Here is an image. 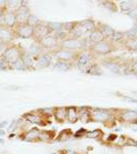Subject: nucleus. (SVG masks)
Segmentation results:
<instances>
[{"mask_svg": "<svg viewBox=\"0 0 137 154\" xmlns=\"http://www.w3.org/2000/svg\"><path fill=\"white\" fill-rule=\"evenodd\" d=\"M25 53H26V51H25L21 45H17V44H9L2 56H3L5 61L9 64V66H10L11 64L19 61Z\"/></svg>", "mask_w": 137, "mask_h": 154, "instance_id": "f257e3e1", "label": "nucleus"}, {"mask_svg": "<svg viewBox=\"0 0 137 154\" xmlns=\"http://www.w3.org/2000/svg\"><path fill=\"white\" fill-rule=\"evenodd\" d=\"M14 32H16V37H19V38H32L33 37V33H34V28L27 24H21V25H16L14 27Z\"/></svg>", "mask_w": 137, "mask_h": 154, "instance_id": "f03ea898", "label": "nucleus"}, {"mask_svg": "<svg viewBox=\"0 0 137 154\" xmlns=\"http://www.w3.org/2000/svg\"><path fill=\"white\" fill-rule=\"evenodd\" d=\"M16 38L14 29L7 28V27L0 25V41L6 44H11V42Z\"/></svg>", "mask_w": 137, "mask_h": 154, "instance_id": "7ed1b4c3", "label": "nucleus"}, {"mask_svg": "<svg viewBox=\"0 0 137 154\" xmlns=\"http://www.w3.org/2000/svg\"><path fill=\"white\" fill-rule=\"evenodd\" d=\"M50 29L48 28L47 25L44 24H38L34 27V33L33 38H35V41H40L41 39L45 38L46 36L50 35Z\"/></svg>", "mask_w": 137, "mask_h": 154, "instance_id": "20e7f679", "label": "nucleus"}, {"mask_svg": "<svg viewBox=\"0 0 137 154\" xmlns=\"http://www.w3.org/2000/svg\"><path fill=\"white\" fill-rule=\"evenodd\" d=\"M1 22H2V25H3V26L7 27V28L13 29L17 25L16 17L14 11H7L6 14L1 18Z\"/></svg>", "mask_w": 137, "mask_h": 154, "instance_id": "39448f33", "label": "nucleus"}, {"mask_svg": "<svg viewBox=\"0 0 137 154\" xmlns=\"http://www.w3.org/2000/svg\"><path fill=\"white\" fill-rule=\"evenodd\" d=\"M26 4V3H25ZM22 5L19 8H17L14 14H16V21H17V25H21V24H26V21L28 19V17L30 16V11L28 8L27 5Z\"/></svg>", "mask_w": 137, "mask_h": 154, "instance_id": "423d86ee", "label": "nucleus"}, {"mask_svg": "<svg viewBox=\"0 0 137 154\" xmlns=\"http://www.w3.org/2000/svg\"><path fill=\"white\" fill-rule=\"evenodd\" d=\"M61 48H63V49H67V51H72V49L82 48V43L80 40L75 39V38L64 39V40L61 42Z\"/></svg>", "mask_w": 137, "mask_h": 154, "instance_id": "0eeeda50", "label": "nucleus"}, {"mask_svg": "<svg viewBox=\"0 0 137 154\" xmlns=\"http://www.w3.org/2000/svg\"><path fill=\"white\" fill-rule=\"evenodd\" d=\"M38 42L40 43L42 48H56L57 44H58V41H57V39L55 38V36H51V35L46 36L45 38L41 39V40Z\"/></svg>", "mask_w": 137, "mask_h": 154, "instance_id": "6e6552de", "label": "nucleus"}, {"mask_svg": "<svg viewBox=\"0 0 137 154\" xmlns=\"http://www.w3.org/2000/svg\"><path fill=\"white\" fill-rule=\"evenodd\" d=\"M23 118L25 120H27L30 123H34V125H43V118L41 117L39 114L35 112H29L23 115Z\"/></svg>", "mask_w": 137, "mask_h": 154, "instance_id": "1a4fd4ad", "label": "nucleus"}, {"mask_svg": "<svg viewBox=\"0 0 137 154\" xmlns=\"http://www.w3.org/2000/svg\"><path fill=\"white\" fill-rule=\"evenodd\" d=\"M55 57L59 61H64V62H69L71 60L74 59L75 54L74 53H72L71 51H67V49H59L55 53Z\"/></svg>", "mask_w": 137, "mask_h": 154, "instance_id": "9d476101", "label": "nucleus"}, {"mask_svg": "<svg viewBox=\"0 0 137 154\" xmlns=\"http://www.w3.org/2000/svg\"><path fill=\"white\" fill-rule=\"evenodd\" d=\"M39 136H40V131L38 128H31L24 134V140L35 142V141L39 140Z\"/></svg>", "mask_w": 137, "mask_h": 154, "instance_id": "9b49d317", "label": "nucleus"}, {"mask_svg": "<svg viewBox=\"0 0 137 154\" xmlns=\"http://www.w3.org/2000/svg\"><path fill=\"white\" fill-rule=\"evenodd\" d=\"M42 46L40 45L38 41H35L34 43H32L31 45L29 46L28 48V51L27 54H29L31 57L33 58H36V57H40L41 56V53H42Z\"/></svg>", "mask_w": 137, "mask_h": 154, "instance_id": "f8f14e48", "label": "nucleus"}, {"mask_svg": "<svg viewBox=\"0 0 137 154\" xmlns=\"http://www.w3.org/2000/svg\"><path fill=\"white\" fill-rule=\"evenodd\" d=\"M52 63V56L50 54H43L39 57L38 65L40 67H48Z\"/></svg>", "mask_w": 137, "mask_h": 154, "instance_id": "ddd939ff", "label": "nucleus"}, {"mask_svg": "<svg viewBox=\"0 0 137 154\" xmlns=\"http://www.w3.org/2000/svg\"><path fill=\"white\" fill-rule=\"evenodd\" d=\"M22 61H23L25 67H26L27 70H31L32 68L34 67V58L31 57L29 54H27V51L25 53L23 56H22Z\"/></svg>", "mask_w": 137, "mask_h": 154, "instance_id": "4468645a", "label": "nucleus"}, {"mask_svg": "<svg viewBox=\"0 0 137 154\" xmlns=\"http://www.w3.org/2000/svg\"><path fill=\"white\" fill-rule=\"evenodd\" d=\"M90 60H91V56L89 54H81V57L79 58V61H78V66L80 69H83L85 70L87 65L90 63Z\"/></svg>", "mask_w": 137, "mask_h": 154, "instance_id": "2eb2a0df", "label": "nucleus"}, {"mask_svg": "<svg viewBox=\"0 0 137 154\" xmlns=\"http://www.w3.org/2000/svg\"><path fill=\"white\" fill-rule=\"evenodd\" d=\"M54 117L57 121H64L67 118V108L59 107L54 110Z\"/></svg>", "mask_w": 137, "mask_h": 154, "instance_id": "dca6fc26", "label": "nucleus"}, {"mask_svg": "<svg viewBox=\"0 0 137 154\" xmlns=\"http://www.w3.org/2000/svg\"><path fill=\"white\" fill-rule=\"evenodd\" d=\"M94 49H95L97 53L103 54H108L109 51H111V48H109V43H106V42H104V41H100V42H98V43H96Z\"/></svg>", "mask_w": 137, "mask_h": 154, "instance_id": "f3484780", "label": "nucleus"}, {"mask_svg": "<svg viewBox=\"0 0 137 154\" xmlns=\"http://www.w3.org/2000/svg\"><path fill=\"white\" fill-rule=\"evenodd\" d=\"M25 3H27V2L22 1V0H7V7L11 8L12 11H16L17 8H19Z\"/></svg>", "mask_w": 137, "mask_h": 154, "instance_id": "a211bd4d", "label": "nucleus"}, {"mask_svg": "<svg viewBox=\"0 0 137 154\" xmlns=\"http://www.w3.org/2000/svg\"><path fill=\"white\" fill-rule=\"evenodd\" d=\"M67 118L71 122H75L77 120V118H78V112H77L76 108L70 107V108L67 109Z\"/></svg>", "mask_w": 137, "mask_h": 154, "instance_id": "6ab92c4d", "label": "nucleus"}, {"mask_svg": "<svg viewBox=\"0 0 137 154\" xmlns=\"http://www.w3.org/2000/svg\"><path fill=\"white\" fill-rule=\"evenodd\" d=\"M90 39L92 41L97 42V43H98V42L103 41V33H101V31H99V30H94L90 35Z\"/></svg>", "mask_w": 137, "mask_h": 154, "instance_id": "aec40b11", "label": "nucleus"}, {"mask_svg": "<svg viewBox=\"0 0 137 154\" xmlns=\"http://www.w3.org/2000/svg\"><path fill=\"white\" fill-rule=\"evenodd\" d=\"M10 70H16V71H26V67H25L23 61H22V58L16 61V63L11 64L10 65Z\"/></svg>", "mask_w": 137, "mask_h": 154, "instance_id": "412c9836", "label": "nucleus"}, {"mask_svg": "<svg viewBox=\"0 0 137 154\" xmlns=\"http://www.w3.org/2000/svg\"><path fill=\"white\" fill-rule=\"evenodd\" d=\"M26 24L34 28L35 26H37L38 24H40V20L37 18L35 14H30V16L28 17V19H27V21H26Z\"/></svg>", "mask_w": 137, "mask_h": 154, "instance_id": "4be33fe9", "label": "nucleus"}, {"mask_svg": "<svg viewBox=\"0 0 137 154\" xmlns=\"http://www.w3.org/2000/svg\"><path fill=\"white\" fill-rule=\"evenodd\" d=\"M55 68L59 69L61 71H68L70 68H71V65H70L69 62H64V61H58L55 64Z\"/></svg>", "mask_w": 137, "mask_h": 154, "instance_id": "5701e85b", "label": "nucleus"}, {"mask_svg": "<svg viewBox=\"0 0 137 154\" xmlns=\"http://www.w3.org/2000/svg\"><path fill=\"white\" fill-rule=\"evenodd\" d=\"M52 136H53V133L51 131H40V136H39V140H42V141H48V140H51L52 139Z\"/></svg>", "mask_w": 137, "mask_h": 154, "instance_id": "b1692460", "label": "nucleus"}, {"mask_svg": "<svg viewBox=\"0 0 137 154\" xmlns=\"http://www.w3.org/2000/svg\"><path fill=\"white\" fill-rule=\"evenodd\" d=\"M7 70H10V66L5 61L3 56H0V71H7Z\"/></svg>", "mask_w": 137, "mask_h": 154, "instance_id": "393cba45", "label": "nucleus"}, {"mask_svg": "<svg viewBox=\"0 0 137 154\" xmlns=\"http://www.w3.org/2000/svg\"><path fill=\"white\" fill-rule=\"evenodd\" d=\"M80 26H81V28L83 29V31H89V30L93 29L94 23H93V22H91V21H86V22L81 23Z\"/></svg>", "mask_w": 137, "mask_h": 154, "instance_id": "a878e982", "label": "nucleus"}, {"mask_svg": "<svg viewBox=\"0 0 137 154\" xmlns=\"http://www.w3.org/2000/svg\"><path fill=\"white\" fill-rule=\"evenodd\" d=\"M101 33H103V37L104 36H112V35H113V33H114V30L112 29L109 26H106V25H104V26H103Z\"/></svg>", "mask_w": 137, "mask_h": 154, "instance_id": "bb28decb", "label": "nucleus"}, {"mask_svg": "<svg viewBox=\"0 0 137 154\" xmlns=\"http://www.w3.org/2000/svg\"><path fill=\"white\" fill-rule=\"evenodd\" d=\"M108 114L106 112H101V111H99V112H96V114H94V118L96 119V120H104V119H106L108 117Z\"/></svg>", "mask_w": 137, "mask_h": 154, "instance_id": "cd10ccee", "label": "nucleus"}, {"mask_svg": "<svg viewBox=\"0 0 137 154\" xmlns=\"http://www.w3.org/2000/svg\"><path fill=\"white\" fill-rule=\"evenodd\" d=\"M126 43L129 48H131L133 49H137V38H130Z\"/></svg>", "mask_w": 137, "mask_h": 154, "instance_id": "c85d7f7f", "label": "nucleus"}, {"mask_svg": "<svg viewBox=\"0 0 137 154\" xmlns=\"http://www.w3.org/2000/svg\"><path fill=\"white\" fill-rule=\"evenodd\" d=\"M137 116V113L136 112H127L123 115V117L125 120H134V118H135Z\"/></svg>", "mask_w": 137, "mask_h": 154, "instance_id": "c756f323", "label": "nucleus"}, {"mask_svg": "<svg viewBox=\"0 0 137 154\" xmlns=\"http://www.w3.org/2000/svg\"><path fill=\"white\" fill-rule=\"evenodd\" d=\"M106 67H108L109 70L113 71V72H119V70H120L119 66L117 65L116 63H109V64H106Z\"/></svg>", "mask_w": 137, "mask_h": 154, "instance_id": "7c9ffc66", "label": "nucleus"}, {"mask_svg": "<svg viewBox=\"0 0 137 154\" xmlns=\"http://www.w3.org/2000/svg\"><path fill=\"white\" fill-rule=\"evenodd\" d=\"M112 37L114 38V40H121L122 38H124V33L122 32H117V31H114L113 35Z\"/></svg>", "mask_w": 137, "mask_h": 154, "instance_id": "2f4dec72", "label": "nucleus"}, {"mask_svg": "<svg viewBox=\"0 0 137 154\" xmlns=\"http://www.w3.org/2000/svg\"><path fill=\"white\" fill-rule=\"evenodd\" d=\"M132 7V2L131 1H126V2H123V3H122V9H123V11H129V9H130Z\"/></svg>", "mask_w": 137, "mask_h": 154, "instance_id": "473e14b6", "label": "nucleus"}, {"mask_svg": "<svg viewBox=\"0 0 137 154\" xmlns=\"http://www.w3.org/2000/svg\"><path fill=\"white\" fill-rule=\"evenodd\" d=\"M8 45L9 44H6V43H4V42L0 41V56H2V54H4V51H5V49L7 48Z\"/></svg>", "mask_w": 137, "mask_h": 154, "instance_id": "72a5a7b5", "label": "nucleus"}, {"mask_svg": "<svg viewBox=\"0 0 137 154\" xmlns=\"http://www.w3.org/2000/svg\"><path fill=\"white\" fill-rule=\"evenodd\" d=\"M17 123H19V120H13L10 123V125L8 126V131H13L16 128H17Z\"/></svg>", "mask_w": 137, "mask_h": 154, "instance_id": "f704fd0d", "label": "nucleus"}, {"mask_svg": "<svg viewBox=\"0 0 137 154\" xmlns=\"http://www.w3.org/2000/svg\"><path fill=\"white\" fill-rule=\"evenodd\" d=\"M9 123H8V121L7 120H4V121H2L1 123H0V130H2V128H4L6 125H8Z\"/></svg>", "mask_w": 137, "mask_h": 154, "instance_id": "c9c22d12", "label": "nucleus"}, {"mask_svg": "<svg viewBox=\"0 0 137 154\" xmlns=\"http://www.w3.org/2000/svg\"><path fill=\"white\" fill-rule=\"evenodd\" d=\"M5 89H9V91H19V86H7Z\"/></svg>", "mask_w": 137, "mask_h": 154, "instance_id": "e433bc0d", "label": "nucleus"}, {"mask_svg": "<svg viewBox=\"0 0 137 154\" xmlns=\"http://www.w3.org/2000/svg\"><path fill=\"white\" fill-rule=\"evenodd\" d=\"M63 154H76L75 152H72V151H69V150H64V151H63Z\"/></svg>", "mask_w": 137, "mask_h": 154, "instance_id": "4c0bfd02", "label": "nucleus"}, {"mask_svg": "<svg viewBox=\"0 0 137 154\" xmlns=\"http://www.w3.org/2000/svg\"><path fill=\"white\" fill-rule=\"evenodd\" d=\"M4 135H5V131L3 130H0V137H3Z\"/></svg>", "mask_w": 137, "mask_h": 154, "instance_id": "58836bf2", "label": "nucleus"}, {"mask_svg": "<svg viewBox=\"0 0 137 154\" xmlns=\"http://www.w3.org/2000/svg\"><path fill=\"white\" fill-rule=\"evenodd\" d=\"M133 70L135 71V72H137V63L133 65Z\"/></svg>", "mask_w": 137, "mask_h": 154, "instance_id": "ea45409f", "label": "nucleus"}, {"mask_svg": "<svg viewBox=\"0 0 137 154\" xmlns=\"http://www.w3.org/2000/svg\"><path fill=\"white\" fill-rule=\"evenodd\" d=\"M0 144H4V140H3V139H0Z\"/></svg>", "mask_w": 137, "mask_h": 154, "instance_id": "a19ab883", "label": "nucleus"}, {"mask_svg": "<svg viewBox=\"0 0 137 154\" xmlns=\"http://www.w3.org/2000/svg\"><path fill=\"white\" fill-rule=\"evenodd\" d=\"M50 154H56V153H50Z\"/></svg>", "mask_w": 137, "mask_h": 154, "instance_id": "79ce46f5", "label": "nucleus"}, {"mask_svg": "<svg viewBox=\"0 0 137 154\" xmlns=\"http://www.w3.org/2000/svg\"><path fill=\"white\" fill-rule=\"evenodd\" d=\"M136 36H137V33H136Z\"/></svg>", "mask_w": 137, "mask_h": 154, "instance_id": "37998d69", "label": "nucleus"}]
</instances>
